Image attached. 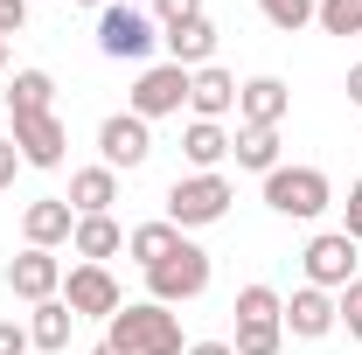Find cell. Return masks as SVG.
Returning a JSON list of instances; mask_svg holds the SVG:
<instances>
[{
	"label": "cell",
	"mask_w": 362,
	"mask_h": 355,
	"mask_svg": "<svg viewBox=\"0 0 362 355\" xmlns=\"http://www.w3.org/2000/svg\"><path fill=\"white\" fill-rule=\"evenodd\" d=\"M105 342H112L119 355H181V349H188V342H181L175 307H153V300L119 307L112 320H105Z\"/></svg>",
	"instance_id": "1"
},
{
	"label": "cell",
	"mask_w": 362,
	"mask_h": 355,
	"mask_svg": "<svg viewBox=\"0 0 362 355\" xmlns=\"http://www.w3.org/2000/svg\"><path fill=\"white\" fill-rule=\"evenodd\" d=\"M327 202H334V181L320 175V168H286V161H279V168L265 175V209H272V216L314 223Z\"/></svg>",
	"instance_id": "2"
},
{
	"label": "cell",
	"mask_w": 362,
	"mask_h": 355,
	"mask_svg": "<svg viewBox=\"0 0 362 355\" xmlns=\"http://www.w3.org/2000/svg\"><path fill=\"white\" fill-rule=\"evenodd\" d=\"M230 202H237V188H230L223 175H181L175 188H168V223L188 237V230H209V223H223V216H230Z\"/></svg>",
	"instance_id": "3"
},
{
	"label": "cell",
	"mask_w": 362,
	"mask_h": 355,
	"mask_svg": "<svg viewBox=\"0 0 362 355\" xmlns=\"http://www.w3.org/2000/svg\"><path fill=\"white\" fill-rule=\"evenodd\" d=\"M202 293H209V251L181 237L175 258H160V265L146 272V300H153V307H188V300H202Z\"/></svg>",
	"instance_id": "4"
},
{
	"label": "cell",
	"mask_w": 362,
	"mask_h": 355,
	"mask_svg": "<svg viewBox=\"0 0 362 355\" xmlns=\"http://www.w3.org/2000/svg\"><path fill=\"white\" fill-rule=\"evenodd\" d=\"M153 42H160V21L139 14V7H126V0H112V7L98 14V49H105L112 63H139Z\"/></svg>",
	"instance_id": "5"
},
{
	"label": "cell",
	"mask_w": 362,
	"mask_h": 355,
	"mask_svg": "<svg viewBox=\"0 0 362 355\" xmlns=\"http://www.w3.org/2000/svg\"><path fill=\"white\" fill-rule=\"evenodd\" d=\"M63 307L77 313V320H112V313L126 307V293H119V279L105 265H84L77 258V265L63 272Z\"/></svg>",
	"instance_id": "6"
},
{
	"label": "cell",
	"mask_w": 362,
	"mask_h": 355,
	"mask_svg": "<svg viewBox=\"0 0 362 355\" xmlns=\"http://www.w3.org/2000/svg\"><path fill=\"white\" fill-rule=\"evenodd\" d=\"M181 105H188V70H175V63H153V70H139V84H133V98H126V112L133 119H175Z\"/></svg>",
	"instance_id": "7"
},
{
	"label": "cell",
	"mask_w": 362,
	"mask_h": 355,
	"mask_svg": "<svg viewBox=\"0 0 362 355\" xmlns=\"http://www.w3.org/2000/svg\"><path fill=\"white\" fill-rule=\"evenodd\" d=\"M98 153H105V168H112V175H119V168L133 175V168L153 161V126L133 119V112H112V119L98 126Z\"/></svg>",
	"instance_id": "8"
},
{
	"label": "cell",
	"mask_w": 362,
	"mask_h": 355,
	"mask_svg": "<svg viewBox=\"0 0 362 355\" xmlns=\"http://www.w3.org/2000/svg\"><path fill=\"white\" fill-rule=\"evenodd\" d=\"M7 293L28 300V307L63 300V258H56V251H35V244H21V258H7Z\"/></svg>",
	"instance_id": "9"
},
{
	"label": "cell",
	"mask_w": 362,
	"mask_h": 355,
	"mask_svg": "<svg viewBox=\"0 0 362 355\" xmlns=\"http://www.w3.org/2000/svg\"><path fill=\"white\" fill-rule=\"evenodd\" d=\"M300 265H307V286H320V293H341V286L356 279V237H341V230H320L314 244L300 251Z\"/></svg>",
	"instance_id": "10"
},
{
	"label": "cell",
	"mask_w": 362,
	"mask_h": 355,
	"mask_svg": "<svg viewBox=\"0 0 362 355\" xmlns=\"http://www.w3.org/2000/svg\"><path fill=\"white\" fill-rule=\"evenodd\" d=\"M14 153H21V168H63V146H70V126L56 119V112H35V119H14Z\"/></svg>",
	"instance_id": "11"
},
{
	"label": "cell",
	"mask_w": 362,
	"mask_h": 355,
	"mask_svg": "<svg viewBox=\"0 0 362 355\" xmlns=\"http://www.w3.org/2000/svg\"><path fill=\"white\" fill-rule=\"evenodd\" d=\"M279 320H286V334H293V342H320V334H334V327H341V320H334V293H320V286H300V293L286 300Z\"/></svg>",
	"instance_id": "12"
},
{
	"label": "cell",
	"mask_w": 362,
	"mask_h": 355,
	"mask_svg": "<svg viewBox=\"0 0 362 355\" xmlns=\"http://www.w3.org/2000/svg\"><path fill=\"white\" fill-rule=\"evenodd\" d=\"M70 230H77V209H70L63 195H42V202H28V209H21V244H35V251L70 244Z\"/></svg>",
	"instance_id": "13"
},
{
	"label": "cell",
	"mask_w": 362,
	"mask_h": 355,
	"mask_svg": "<svg viewBox=\"0 0 362 355\" xmlns=\"http://www.w3.org/2000/svg\"><path fill=\"white\" fill-rule=\"evenodd\" d=\"M188 112L223 126V112H237V77H230V70H216V63L188 70Z\"/></svg>",
	"instance_id": "14"
},
{
	"label": "cell",
	"mask_w": 362,
	"mask_h": 355,
	"mask_svg": "<svg viewBox=\"0 0 362 355\" xmlns=\"http://www.w3.org/2000/svg\"><path fill=\"white\" fill-rule=\"evenodd\" d=\"M160 49H168L175 70H202V63L216 56V21L195 14V21H181V28H160Z\"/></svg>",
	"instance_id": "15"
},
{
	"label": "cell",
	"mask_w": 362,
	"mask_h": 355,
	"mask_svg": "<svg viewBox=\"0 0 362 355\" xmlns=\"http://www.w3.org/2000/svg\"><path fill=\"white\" fill-rule=\"evenodd\" d=\"M293 112V91L279 84V77H251V84H237V119L244 126H279Z\"/></svg>",
	"instance_id": "16"
},
{
	"label": "cell",
	"mask_w": 362,
	"mask_h": 355,
	"mask_svg": "<svg viewBox=\"0 0 362 355\" xmlns=\"http://www.w3.org/2000/svg\"><path fill=\"white\" fill-rule=\"evenodd\" d=\"M77 216H112V202H119V175L98 161V168H77L70 175V195H63Z\"/></svg>",
	"instance_id": "17"
},
{
	"label": "cell",
	"mask_w": 362,
	"mask_h": 355,
	"mask_svg": "<svg viewBox=\"0 0 362 355\" xmlns=\"http://www.w3.org/2000/svg\"><path fill=\"white\" fill-rule=\"evenodd\" d=\"M181 153H188V168L195 175H216L230 161V133L216 126V119H188V133H181Z\"/></svg>",
	"instance_id": "18"
},
{
	"label": "cell",
	"mask_w": 362,
	"mask_h": 355,
	"mask_svg": "<svg viewBox=\"0 0 362 355\" xmlns=\"http://www.w3.org/2000/svg\"><path fill=\"white\" fill-rule=\"evenodd\" d=\"M70 251L84 258V265H105V258H119L126 251V230L112 216H77V230H70Z\"/></svg>",
	"instance_id": "19"
},
{
	"label": "cell",
	"mask_w": 362,
	"mask_h": 355,
	"mask_svg": "<svg viewBox=\"0 0 362 355\" xmlns=\"http://www.w3.org/2000/svg\"><path fill=\"white\" fill-rule=\"evenodd\" d=\"M35 112H56V77H49V70H14V84H7V119H35Z\"/></svg>",
	"instance_id": "20"
},
{
	"label": "cell",
	"mask_w": 362,
	"mask_h": 355,
	"mask_svg": "<svg viewBox=\"0 0 362 355\" xmlns=\"http://www.w3.org/2000/svg\"><path fill=\"white\" fill-rule=\"evenodd\" d=\"M70 327H77V313L63 307V300H42V307L28 313V342H35L42 355H63V349H70Z\"/></svg>",
	"instance_id": "21"
},
{
	"label": "cell",
	"mask_w": 362,
	"mask_h": 355,
	"mask_svg": "<svg viewBox=\"0 0 362 355\" xmlns=\"http://www.w3.org/2000/svg\"><path fill=\"white\" fill-rule=\"evenodd\" d=\"M175 244H181V230H175L168 216H160V223H139V230H126V251H133V265H139V272H153L160 258H175Z\"/></svg>",
	"instance_id": "22"
},
{
	"label": "cell",
	"mask_w": 362,
	"mask_h": 355,
	"mask_svg": "<svg viewBox=\"0 0 362 355\" xmlns=\"http://www.w3.org/2000/svg\"><path fill=\"white\" fill-rule=\"evenodd\" d=\"M230 153H237V168H251V175H272V168H279V126H237Z\"/></svg>",
	"instance_id": "23"
},
{
	"label": "cell",
	"mask_w": 362,
	"mask_h": 355,
	"mask_svg": "<svg viewBox=\"0 0 362 355\" xmlns=\"http://www.w3.org/2000/svg\"><path fill=\"white\" fill-rule=\"evenodd\" d=\"M237 355H279L286 349V320H237Z\"/></svg>",
	"instance_id": "24"
},
{
	"label": "cell",
	"mask_w": 362,
	"mask_h": 355,
	"mask_svg": "<svg viewBox=\"0 0 362 355\" xmlns=\"http://www.w3.org/2000/svg\"><path fill=\"white\" fill-rule=\"evenodd\" d=\"M314 7H320V0H258V14H265L279 35H300V28L314 21Z\"/></svg>",
	"instance_id": "25"
},
{
	"label": "cell",
	"mask_w": 362,
	"mask_h": 355,
	"mask_svg": "<svg viewBox=\"0 0 362 355\" xmlns=\"http://www.w3.org/2000/svg\"><path fill=\"white\" fill-rule=\"evenodd\" d=\"M314 21L327 28V35H362V0H320Z\"/></svg>",
	"instance_id": "26"
},
{
	"label": "cell",
	"mask_w": 362,
	"mask_h": 355,
	"mask_svg": "<svg viewBox=\"0 0 362 355\" xmlns=\"http://www.w3.org/2000/svg\"><path fill=\"white\" fill-rule=\"evenodd\" d=\"M230 313H237V320H279V313H286V300H279L272 286H244Z\"/></svg>",
	"instance_id": "27"
},
{
	"label": "cell",
	"mask_w": 362,
	"mask_h": 355,
	"mask_svg": "<svg viewBox=\"0 0 362 355\" xmlns=\"http://www.w3.org/2000/svg\"><path fill=\"white\" fill-rule=\"evenodd\" d=\"M334 320H341V327H349V334L362 342V272L349 279V286H341V293H334Z\"/></svg>",
	"instance_id": "28"
},
{
	"label": "cell",
	"mask_w": 362,
	"mask_h": 355,
	"mask_svg": "<svg viewBox=\"0 0 362 355\" xmlns=\"http://www.w3.org/2000/svg\"><path fill=\"white\" fill-rule=\"evenodd\" d=\"M202 14V0H153V21L160 28H181V21H195Z\"/></svg>",
	"instance_id": "29"
},
{
	"label": "cell",
	"mask_w": 362,
	"mask_h": 355,
	"mask_svg": "<svg viewBox=\"0 0 362 355\" xmlns=\"http://www.w3.org/2000/svg\"><path fill=\"white\" fill-rule=\"evenodd\" d=\"M28 28V0H0V42Z\"/></svg>",
	"instance_id": "30"
},
{
	"label": "cell",
	"mask_w": 362,
	"mask_h": 355,
	"mask_svg": "<svg viewBox=\"0 0 362 355\" xmlns=\"http://www.w3.org/2000/svg\"><path fill=\"white\" fill-rule=\"evenodd\" d=\"M341 237H356V244H362V181L349 188V202H341Z\"/></svg>",
	"instance_id": "31"
},
{
	"label": "cell",
	"mask_w": 362,
	"mask_h": 355,
	"mask_svg": "<svg viewBox=\"0 0 362 355\" xmlns=\"http://www.w3.org/2000/svg\"><path fill=\"white\" fill-rule=\"evenodd\" d=\"M35 342H28V327L21 320H0V355H28Z\"/></svg>",
	"instance_id": "32"
},
{
	"label": "cell",
	"mask_w": 362,
	"mask_h": 355,
	"mask_svg": "<svg viewBox=\"0 0 362 355\" xmlns=\"http://www.w3.org/2000/svg\"><path fill=\"white\" fill-rule=\"evenodd\" d=\"M14 175H21V153H14V139H0V188H14Z\"/></svg>",
	"instance_id": "33"
},
{
	"label": "cell",
	"mask_w": 362,
	"mask_h": 355,
	"mask_svg": "<svg viewBox=\"0 0 362 355\" xmlns=\"http://www.w3.org/2000/svg\"><path fill=\"white\" fill-rule=\"evenodd\" d=\"M181 355H237V349H230V342H188Z\"/></svg>",
	"instance_id": "34"
},
{
	"label": "cell",
	"mask_w": 362,
	"mask_h": 355,
	"mask_svg": "<svg viewBox=\"0 0 362 355\" xmlns=\"http://www.w3.org/2000/svg\"><path fill=\"white\" fill-rule=\"evenodd\" d=\"M341 91H349V105H362V63L349 70V84H341Z\"/></svg>",
	"instance_id": "35"
},
{
	"label": "cell",
	"mask_w": 362,
	"mask_h": 355,
	"mask_svg": "<svg viewBox=\"0 0 362 355\" xmlns=\"http://www.w3.org/2000/svg\"><path fill=\"white\" fill-rule=\"evenodd\" d=\"M77 7H98V14H105V7H112V0H77Z\"/></svg>",
	"instance_id": "36"
},
{
	"label": "cell",
	"mask_w": 362,
	"mask_h": 355,
	"mask_svg": "<svg viewBox=\"0 0 362 355\" xmlns=\"http://www.w3.org/2000/svg\"><path fill=\"white\" fill-rule=\"evenodd\" d=\"M90 355H119V349H112V342H98V349H90Z\"/></svg>",
	"instance_id": "37"
},
{
	"label": "cell",
	"mask_w": 362,
	"mask_h": 355,
	"mask_svg": "<svg viewBox=\"0 0 362 355\" xmlns=\"http://www.w3.org/2000/svg\"><path fill=\"white\" fill-rule=\"evenodd\" d=\"M0 70H7V42H0Z\"/></svg>",
	"instance_id": "38"
},
{
	"label": "cell",
	"mask_w": 362,
	"mask_h": 355,
	"mask_svg": "<svg viewBox=\"0 0 362 355\" xmlns=\"http://www.w3.org/2000/svg\"><path fill=\"white\" fill-rule=\"evenodd\" d=\"M28 7H35V0H28Z\"/></svg>",
	"instance_id": "39"
}]
</instances>
